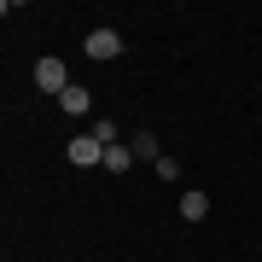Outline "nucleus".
Here are the masks:
<instances>
[{
	"mask_svg": "<svg viewBox=\"0 0 262 262\" xmlns=\"http://www.w3.org/2000/svg\"><path fill=\"white\" fill-rule=\"evenodd\" d=\"M35 88L41 94H64L70 88V64L64 58H35Z\"/></svg>",
	"mask_w": 262,
	"mask_h": 262,
	"instance_id": "nucleus-1",
	"label": "nucleus"
},
{
	"mask_svg": "<svg viewBox=\"0 0 262 262\" xmlns=\"http://www.w3.org/2000/svg\"><path fill=\"white\" fill-rule=\"evenodd\" d=\"M88 58H94V64L122 58V35H117V29H94V35H88Z\"/></svg>",
	"mask_w": 262,
	"mask_h": 262,
	"instance_id": "nucleus-2",
	"label": "nucleus"
},
{
	"mask_svg": "<svg viewBox=\"0 0 262 262\" xmlns=\"http://www.w3.org/2000/svg\"><path fill=\"white\" fill-rule=\"evenodd\" d=\"M64 158H70L76 169H94V163H105V146L94 140V134H76V140L64 146Z\"/></svg>",
	"mask_w": 262,
	"mask_h": 262,
	"instance_id": "nucleus-3",
	"label": "nucleus"
},
{
	"mask_svg": "<svg viewBox=\"0 0 262 262\" xmlns=\"http://www.w3.org/2000/svg\"><path fill=\"white\" fill-rule=\"evenodd\" d=\"M58 111H64V117H88V111H94V94H88L82 82H70L64 94H58Z\"/></svg>",
	"mask_w": 262,
	"mask_h": 262,
	"instance_id": "nucleus-4",
	"label": "nucleus"
},
{
	"mask_svg": "<svg viewBox=\"0 0 262 262\" xmlns=\"http://www.w3.org/2000/svg\"><path fill=\"white\" fill-rule=\"evenodd\" d=\"M175 210L187 215V222H204V215H210V198H204V192L192 187V192H181V204H175Z\"/></svg>",
	"mask_w": 262,
	"mask_h": 262,
	"instance_id": "nucleus-5",
	"label": "nucleus"
},
{
	"mask_svg": "<svg viewBox=\"0 0 262 262\" xmlns=\"http://www.w3.org/2000/svg\"><path fill=\"white\" fill-rule=\"evenodd\" d=\"M88 134H94V140H99L105 151H111V146H122V140H117V122H111V117H99V122H94Z\"/></svg>",
	"mask_w": 262,
	"mask_h": 262,
	"instance_id": "nucleus-6",
	"label": "nucleus"
},
{
	"mask_svg": "<svg viewBox=\"0 0 262 262\" xmlns=\"http://www.w3.org/2000/svg\"><path fill=\"white\" fill-rule=\"evenodd\" d=\"M128 163H134V146H111L105 151V169H111V175H122Z\"/></svg>",
	"mask_w": 262,
	"mask_h": 262,
	"instance_id": "nucleus-7",
	"label": "nucleus"
},
{
	"mask_svg": "<svg viewBox=\"0 0 262 262\" xmlns=\"http://www.w3.org/2000/svg\"><path fill=\"white\" fill-rule=\"evenodd\" d=\"M128 146H134V158H151V163H158V140H151V134H146V128H140V134H134V140H128Z\"/></svg>",
	"mask_w": 262,
	"mask_h": 262,
	"instance_id": "nucleus-8",
	"label": "nucleus"
}]
</instances>
